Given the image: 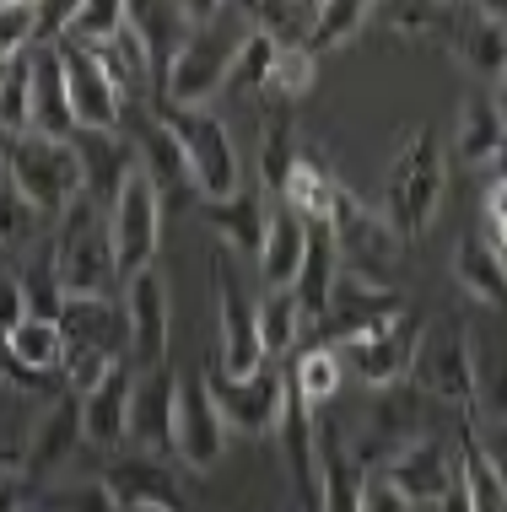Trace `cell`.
Listing matches in <instances>:
<instances>
[{
    "label": "cell",
    "instance_id": "1",
    "mask_svg": "<svg viewBox=\"0 0 507 512\" xmlns=\"http://www.w3.org/2000/svg\"><path fill=\"white\" fill-rule=\"evenodd\" d=\"M443 189H448L443 135L432 124H421V130H410L400 141V151L389 162V178H383V221L400 232V243H416L437 221Z\"/></svg>",
    "mask_w": 507,
    "mask_h": 512
},
{
    "label": "cell",
    "instance_id": "2",
    "mask_svg": "<svg viewBox=\"0 0 507 512\" xmlns=\"http://www.w3.org/2000/svg\"><path fill=\"white\" fill-rule=\"evenodd\" d=\"M0 162H6V178L17 184V195L33 205L38 216H49V221H60L81 195H87L81 157H76L71 141L17 135V141H0Z\"/></svg>",
    "mask_w": 507,
    "mask_h": 512
},
{
    "label": "cell",
    "instance_id": "3",
    "mask_svg": "<svg viewBox=\"0 0 507 512\" xmlns=\"http://www.w3.org/2000/svg\"><path fill=\"white\" fill-rule=\"evenodd\" d=\"M54 275H60L65 297H114L119 286L108 216L87 195L54 221Z\"/></svg>",
    "mask_w": 507,
    "mask_h": 512
},
{
    "label": "cell",
    "instance_id": "4",
    "mask_svg": "<svg viewBox=\"0 0 507 512\" xmlns=\"http://www.w3.org/2000/svg\"><path fill=\"white\" fill-rule=\"evenodd\" d=\"M157 119L173 130V141L184 146V162H189V178H195V195L205 200H232L243 189V173H238V146H232L227 124L211 114V108H173V103H157Z\"/></svg>",
    "mask_w": 507,
    "mask_h": 512
},
{
    "label": "cell",
    "instance_id": "5",
    "mask_svg": "<svg viewBox=\"0 0 507 512\" xmlns=\"http://www.w3.org/2000/svg\"><path fill=\"white\" fill-rule=\"evenodd\" d=\"M324 227H330V238H335L340 275H356V281L389 286V265L400 259V232L383 221V211L362 205L346 184H335L330 211H324Z\"/></svg>",
    "mask_w": 507,
    "mask_h": 512
},
{
    "label": "cell",
    "instance_id": "6",
    "mask_svg": "<svg viewBox=\"0 0 507 512\" xmlns=\"http://www.w3.org/2000/svg\"><path fill=\"white\" fill-rule=\"evenodd\" d=\"M410 383L421 394L443 399V405L475 410V345H470L464 318L443 313L432 324H421L416 356H410Z\"/></svg>",
    "mask_w": 507,
    "mask_h": 512
},
{
    "label": "cell",
    "instance_id": "7",
    "mask_svg": "<svg viewBox=\"0 0 507 512\" xmlns=\"http://www.w3.org/2000/svg\"><path fill=\"white\" fill-rule=\"evenodd\" d=\"M232 11V6H227ZM222 11V17H227ZM216 17V22H222ZM216 22H205L189 33V44L178 49V60L168 65V76H162V87H157V103H173V108H205L222 92V81H227V65H232V54H238L243 44V33H216Z\"/></svg>",
    "mask_w": 507,
    "mask_h": 512
},
{
    "label": "cell",
    "instance_id": "8",
    "mask_svg": "<svg viewBox=\"0 0 507 512\" xmlns=\"http://www.w3.org/2000/svg\"><path fill=\"white\" fill-rule=\"evenodd\" d=\"M157 232H162V200L152 189V178L135 168L119 189V200L108 205V243H114V270L119 286L135 281L141 270H152L157 259Z\"/></svg>",
    "mask_w": 507,
    "mask_h": 512
},
{
    "label": "cell",
    "instance_id": "9",
    "mask_svg": "<svg viewBox=\"0 0 507 512\" xmlns=\"http://www.w3.org/2000/svg\"><path fill=\"white\" fill-rule=\"evenodd\" d=\"M211 292H216V340H222V372L227 378H254L265 367V345H259V308L243 297L238 275L227 254L211 259Z\"/></svg>",
    "mask_w": 507,
    "mask_h": 512
},
{
    "label": "cell",
    "instance_id": "10",
    "mask_svg": "<svg viewBox=\"0 0 507 512\" xmlns=\"http://www.w3.org/2000/svg\"><path fill=\"white\" fill-rule=\"evenodd\" d=\"M405 313H410V302L394 292V286H373V281H356V275H340L335 292H330V308H324V318H319V324L330 329L324 345L383 335V329L400 324Z\"/></svg>",
    "mask_w": 507,
    "mask_h": 512
},
{
    "label": "cell",
    "instance_id": "11",
    "mask_svg": "<svg viewBox=\"0 0 507 512\" xmlns=\"http://www.w3.org/2000/svg\"><path fill=\"white\" fill-rule=\"evenodd\" d=\"M205 389H211L216 410H222L227 432H276L281 410H286V372L259 367L254 378H227V372H205Z\"/></svg>",
    "mask_w": 507,
    "mask_h": 512
},
{
    "label": "cell",
    "instance_id": "12",
    "mask_svg": "<svg viewBox=\"0 0 507 512\" xmlns=\"http://www.w3.org/2000/svg\"><path fill=\"white\" fill-rule=\"evenodd\" d=\"M173 453L178 464H189L195 475L222 464L227 453V421L222 410H216L211 389H205V372L178 383V415H173Z\"/></svg>",
    "mask_w": 507,
    "mask_h": 512
},
{
    "label": "cell",
    "instance_id": "13",
    "mask_svg": "<svg viewBox=\"0 0 507 512\" xmlns=\"http://www.w3.org/2000/svg\"><path fill=\"white\" fill-rule=\"evenodd\" d=\"M119 302H125V324H130V367L135 372L168 367L173 308H168V292H162L157 270H141L135 281L119 286Z\"/></svg>",
    "mask_w": 507,
    "mask_h": 512
},
{
    "label": "cell",
    "instance_id": "14",
    "mask_svg": "<svg viewBox=\"0 0 507 512\" xmlns=\"http://www.w3.org/2000/svg\"><path fill=\"white\" fill-rule=\"evenodd\" d=\"M98 486L114 496L119 512H195V502H189V491L178 486V475L162 459H114L103 464Z\"/></svg>",
    "mask_w": 507,
    "mask_h": 512
},
{
    "label": "cell",
    "instance_id": "15",
    "mask_svg": "<svg viewBox=\"0 0 507 512\" xmlns=\"http://www.w3.org/2000/svg\"><path fill=\"white\" fill-rule=\"evenodd\" d=\"M54 54H60V71H65V92H71L76 130H92V135L119 130V119H125V98H119V87L103 76L98 54L76 49V44H54Z\"/></svg>",
    "mask_w": 507,
    "mask_h": 512
},
{
    "label": "cell",
    "instance_id": "16",
    "mask_svg": "<svg viewBox=\"0 0 507 512\" xmlns=\"http://www.w3.org/2000/svg\"><path fill=\"white\" fill-rule=\"evenodd\" d=\"M173 415H178V383H173V372L168 367L135 372L125 442L141 453V459H168V453H173Z\"/></svg>",
    "mask_w": 507,
    "mask_h": 512
},
{
    "label": "cell",
    "instance_id": "17",
    "mask_svg": "<svg viewBox=\"0 0 507 512\" xmlns=\"http://www.w3.org/2000/svg\"><path fill=\"white\" fill-rule=\"evenodd\" d=\"M416 313H405L400 324H389L383 335H367V340H346V345H330L340 356V367H351L367 389H394V383L410 378V356H416Z\"/></svg>",
    "mask_w": 507,
    "mask_h": 512
},
{
    "label": "cell",
    "instance_id": "18",
    "mask_svg": "<svg viewBox=\"0 0 507 512\" xmlns=\"http://www.w3.org/2000/svg\"><path fill=\"white\" fill-rule=\"evenodd\" d=\"M54 329H60L65 351H103L114 362H130V324L119 297H65Z\"/></svg>",
    "mask_w": 507,
    "mask_h": 512
},
{
    "label": "cell",
    "instance_id": "19",
    "mask_svg": "<svg viewBox=\"0 0 507 512\" xmlns=\"http://www.w3.org/2000/svg\"><path fill=\"white\" fill-rule=\"evenodd\" d=\"M410 507H437L448 496V486L459 480V459L443 448L437 437H416L410 448H400L389 464L378 469Z\"/></svg>",
    "mask_w": 507,
    "mask_h": 512
},
{
    "label": "cell",
    "instance_id": "20",
    "mask_svg": "<svg viewBox=\"0 0 507 512\" xmlns=\"http://www.w3.org/2000/svg\"><path fill=\"white\" fill-rule=\"evenodd\" d=\"M448 49L470 76L502 81L507 76V17L497 6H454V33Z\"/></svg>",
    "mask_w": 507,
    "mask_h": 512
},
{
    "label": "cell",
    "instance_id": "21",
    "mask_svg": "<svg viewBox=\"0 0 507 512\" xmlns=\"http://www.w3.org/2000/svg\"><path fill=\"white\" fill-rule=\"evenodd\" d=\"M76 157H81V178H87V200L92 205H114L125 178L135 173V157L125 146V135L108 130V135H92V130H76Z\"/></svg>",
    "mask_w": 507,
    "mask_h": 512
},
{
    "label": "cell",
    "instance_id": "22",
    "mask_svg": "<svg viewBox=\"0 0 507 512\" xmlns=\"http://www.w3.org/2000/svg\"><path fill=\"white\" fill-rule=\"evenodd\" d=\"M454 151L470 168H497L507 151V119L497 114V98L491 92H464L459 103V130H454Z\"/></svg>",
    "mask_w": 507,
    "mask_h": 512
},
{
    "label": "cell",
    "instance_id": "23",
    "mask_svg": "<svg viewBox=\"0 0 507 512\" xmlns=\"http://www.w3.org/2000/svg\"><path fill=\"white\" fill-rule=\"evenodd\" d=\"M130 383H135V367L119 362L92 394H76L81 399V437H87V442H98V448H119V442H125Z\"/></svg>",
    "mask_w": 507,
    "mask_h": 512
},
{
    "label": "cell",
    "instance_id": "24",
    "mask_svg": "<svg viewBox=\"0 0 507 512\" xmlns=\"http://www.w3.org/2000/svg\"><path fill=\"white\" fill-rule=\"evenodd\" d=\"M130 27L135 38L146 44V60H152V81L162 87V76H168V65L178 60V49L189 44V33H195V22H189V6L184 0H152V6H130Z\"/></svg>",
    "mask_w": 507,
    "mask_h": 512
},
{
    "label": "cell",
    "instance_id": "25",
    "mask_svg": "<svg viewBox=\"0 0 507 512\" xmlns=\"http://www.w3.org/2000/svg\"><path fill=\"white\" fill-rule=\"evenodd\" d=\"M454 281H459L464 297H475L481 308L507 318V259L481 238V232L459 238V248H454Z\"/></svg>",
    "mask_w": 507,
    "mask_h": 512
},
{
    "label": "cell",
    "instance_id": "26",
    "mask_svg": "<svg viewBox=\"0 0 507 512\" xmlns=\"http://www.w3.org/2000/svg\"><path fill=\"white\" fill-rule=\"evenodd\" d=\"M33 135L44 141H76V114L71 92H65V71L54 49H33Z\"/></svg>",
    "mask_w": 507,
    "mask_h": 512
},
{
    "label": "cell",
    "instance_id": "27",
    "mask_svg": "<svg viewBox=\"0 0 507 512\" xmlns=\"http://www.w3.org/2000/svg\"><path fill=\"white\" fill-rule=\"evenodd\" d=\"M303 248H308V221L297 211L276 205L265 227V248H259V275H265L270 292H292L297 275H303Z\"/></svg>",
    "mask_w": 507,
    "mask_h": 512
},
{
    "label": "cell",
    "instance_id": "28",
    "mask_svg": "<svg viewBox=\"0 0 507 512\" xmlns=\"http://www.w3.org/2000/svg\"><path fill=\"white\" fill-rule=\"evenodd\" d=\"M81 442H87V437H81V399L60 394L44 415H38L33 442H27V453H22V475H27V469H60Z\"/></svg>",
    "mask_w": 507,
    "mask_h": 512
},
{
    "label": "cell",
    "instance_id": "29",
    "mask_svg": "<svg viewBox=\"0 0 507 512\" xmlns=\"http://www.w3.org/2000/svg\"><path fill=\"white\" fill-rule=\"evenodd\" d=\"M340 281V254H335V238L324 221H308V248H303V275H297L292 297L297 308H303L308 324H319L324 308H330V292Z\"/></svg>",
    "mask_w": 507,
    "mask_h": 512
},
{
    "label": "cell",
    "instance_id": "30",
    "mask_svg": "<svg viewBox=\"0 0 507 512\" xmlns=\"http://www.w3.org/2000/svg\"><path fill=\"white\" fill-rule=\"evenodd\" d=\"M135 168H141L146 178H152L157 200L162 205H178L184 195H195V178H189V162H184V146L173 141L168 124H146L141 135V157H135Z\"/></svg>",
    "mask_w": 507,
    "mask_h": 512
},
{
    "label": "cell",
    "instance_id": "31",
    "mask_svg": "<svg viewBox=\"0 0 507 512\" xmlns=\"http://www.w3.org/2000/svg\"><path fill=\"white\" fill-rule=\"evenodd\" d=\"M205 227H211L227 248H238V254H254V259H259V248H265V227H270L259 189H238L232 200L205 205Z\"/></svg>",
    "mask_w": 507,
    "mask_h": 512
},
{
    "label": "cell",
    "instance_id": "32",
    "mask_svg": "<svg viewBox=\"0 0 507 512\" xmlns=\"http://www.w3.org/2000/svg\"><path fill=\"white\" fill-rule=\"evenodd\" d=\"M330 195H335V178L330 168L319 162V151H297L292 173H286V189H281V205L286 211H297L303 221H324V211H330Z\"/></svg>",
    "mask_w": 507,
    "mask_h": 512
},
{
    "label": "cell",
    "instance_id": "33",
    "mask_svg": "<svg viewBox=\"0 0 507 512\" xmlns=\"http://www.w3.org/2000/svg\"><path fill=\"white\" fill-rule=\"evenodd\" d=\"M33 135V49L0 65V141Z\"/></svg>",
    "mask_w": 507,
    "mask_h": 512
},
{
    "label": "cell",
    "instance_id": "34",
    "mask_svg": "<svg viewBox=\"0 0 507 512\" xmlns=\"http://www.w3.org/2000/svg\"><path fill=\"white\" fill-rule=\"evenodd\" d=\"M11 356H17L22 372H33V378H60V362H65V340L54 324H38V318H22L17 329L6 335Z\"/></svg>",
    "mask_w": 507,
    "mask_h": 512
},
{
    "label": "cell",
    "instance_id": "35",
    "mask_svg": "<svg viewBox=\"0 0 507 512\" xmlns=\"http://www.w3.org/2000/svg\"><path fill=\"white\" fill-rule=\"evenodd\" d=\"M340 378H346V367H340V356L330 351V345H313V351H303L292 367H286V383H292V394L303 399L308 410H319L324 399H335Z\"/></svg>",
    "mask_w": 507,
    "mask_h": 512
},
{
    "label": "cell",
    "instance_id": "36",
    "mask_svg": "<svg viewBox=\"0 0 507 512\" xmlns=\"http://www.w3.org/2000/svg\"><path fill=\"white\" fill-rule=\"evenodd\" d=\"M276 44H270L259 27H249L243 33V44H238V54H232V65H227V81L222 87L227 92H238V98H254V92H265L270 87V71H276Z\"/></svg>",
    "mask_w": 507,
    "mask_h": 512
},
{
    "label": "cell",
    "instance_id": "37",
    "mask_svg": "<svg viewBox=\"0 0 507 512\" xmlns=\"http://www.w3.org/2000/svg\"><path fill=\"white\" fill-rule=\"evenodd\" d=\"M243 17H249V27H259V33H265L276 49H308V33H313L319 6H286V0H265V6H249Z\"/></svg>",
    "mask_w": 507,
    "mask_h": 512
},
{
    "label": "cell",
    "instance_id": "38",
    "mask_svg": "<svg viewBox=\"0 0 507 512\" xmlns=\"http://www.w3.org/2000/svg\"><path fill=\"white\" fill-rule=\"evenodd\" d=\"M367 17H373V6H367V0H324L319 17H313V33H308V54L319 60V54L351 44V38L367 27Z\"/></svg>",
    "mask_w": 507,
    "mask_h": 512
},
{
    "label": "cell",
    "instance_id": "39",
    "mask_svg": "<svg viewBox=\"0 0 507 512\" xmlns=\"http://www.w3.org/2000/svg\"><path fill=\"white\" fill-rule=\"evenodd\" d=\"M303 329H308V318H303L292 292H270L265 302H259V345H265V362L292 351Z\"/></svg>",
    "mask_w": 507,
    "mask_h": 512
},
{
    "label": "cell",
    "instance_id": "40",
    "mask_svg": "<svg viewBox=\"0 0 507 512\" xmlns=\"http://www.w3.org/2000/svg\"><path fill=\"white\" fill-rule=\"evenodd\" d=\"M119 27H125V6H119V0H87V6L71 11V27H65L60 44H76V49L98 54L108 38H119Z\"/></svg>",
    "mask_w": 507,
    "mask_h": 512
},
{
    "label": "cell",
    "instance_id": "41",
    "mask_svg": "<svg viewBox=\"0 0 507 512\" xmlns=\"http://www.w3.org/2000/svg\"><path fill=\"white\" fill-rule=\"evenodd\" d=\"M17 286H22L27 318H38V324H60L65 286H60V275H54V259H49V265H27V270L17 275Z\"/></svg>",
    "mask_w": 507,
    "mask_h": 512
},
{
    "label": "cell",
    "instance_id": "42",
    "mask_svg": "<svg viewBox=\"0 0 507 512\" xmlns=\"http://www.w3.org/2000/svg\"><path fill=\"white\" fill-rule=\"evenodd\" d=\"M297 151H303V146H297L292 124L276 119V124H270V135L259 141V178H265V189H270V195H281V189H286V173H292Z\"/></svg>",
    "mask_w": 507,
    "mask_h": 512
},
{
    "label": "cell",
    "instance_id": "43",
    "mask_svg": "<svg viewBox=\"0 0 507 512\" xmlns=\"http://www.w3.org/2000/svg\"><path fill=\"white\" fill-rule=\"evenodd\" d=\"M313 76H319V60H313L308 49H281L265 92H270V98H281V103H297V98H308V92H313Z\"/></svg>",
    "mask_w": 507,
    "mask_h": 512
},
{
    "label": "cell",
    "instance_id": "44",
    "mask_svg": "<svg viewBox=\"0 0 507 512\" xmlns=\"http://www.w3.org/2000/svg\"><path fill=\"white\" fill-rule=\"evenodd\" d=\"M475 410L486 421H507V345H497L486 362L475 356Z\"/></svg>",
    "mask_w": 507,
    "mask_h": 512
},
{
    "label": "cell",
    "instance_id": "45",
    "mask_svg": "<svg viewBox=\"0 0 507 512\" xmlns=\"http://www.w3.org/2000/svg\"><path fill=\"white\" fill-rule=\"evenodd\" d=\"M38 221H44V216L17 195V184L0 178V248H27L38 238Z\"/></svg>",
    "mask_w": 507,
    "mask_h": 512
},
{
    "label": "cell",
    "instance_id": "46",
    "mask_svg": "<svg viewBox=\"0 0 507 512\" xmlns=\"http://www.w3.org/2000/svg\"><path fill=\"white\" fill-rule=\"evenodd\" d=\"M33 27H38L33 0H0V65L33 49Z\"/></svg>",
    "mask_w": 507,
    "mask_h": 512
},
{
    "label": "cell",
    "instance_id": "47",
    "mask_svg": "<svg viewBox=\"0 0 507 512\" xmlns=\"http://www.w3.org/2000/svg\"><path fill=\"white\" fill-rule=\"evenodd\" d=\"M481 238L507 259V184H497V178H491V189L481 200Z\"/></svg>",
    "mask_w": 507,
    "mask_h": 512
},
{
    "label": "cell",
    "instance_id": "48",
    "mask_svg": "<svg viewBox=\"0 0 507 512\" xmlns=\"http://www.w3.org/2000/svg\"><path fill=\"white\" fill-rule=\"evenodd\" d=\"M49 512H119V507H114V496H108L98 480H87V486L54 491L49 496Z\"/></svg>",
    "mask_w": 507,
    "mask_h": 512
},
{
    "label": "cell",
    "instance_id": "49",
    "mask_svg": "<svg viewBox=\"0 0 507 512\" xmlns=\"http://www.w3.org/2000/svg\"><path fill=\"white\" fill-rule=\"evenodd\" d=\"M362 512H410V502H405V496L394 491L383 475H367V486H362Z\"/></svg>",
    "mask_w": 507,
    "mask_h": 512
},
{
    "label": "cell",
    "instance_id": "50",
    "mask_svg": "<svg viewBox=\"0 0 507 512\" xmlns=\"http://www.w3.org/2000/svg\"><path fill=\"white\" fill-rule=\"evenodd\" d=\"M0 383H11V389H22V394H44L54 378H33V372H22L17 356H11V345H6V335H0Z\"/></svg>",
    "mask_w": 507,
    "mask_h": 512
},
{
    "label": "cell",
    "instance_id": "51",
    "mask_svg": "<svg viewBox=\"0 0 507 512\" xmlns=\"http://www.w3.org/2000/svg\"><path fill=\"white\" fill-rule=\"evenodd\" d=\"M27 318V308H22V286H17V275H0V335H11Z\"/></svg>",
    "mask_w": 507,
    "mask_h": 512
},
{
    "label": "cell",
    "instance_id": "52",
    "mask_svg": "<svg viewBox=\"0 0 507 512\" xmlns=\"http://www.w3.org/2000/svg\"><path fill=\"white\" fill-rule=\"evenodd\" d=\"M22 496H27L22 464L17 469H0V512H22Z\"/></svg>",
    "mask_w": 507,
    "mask_h": 512
},
{
    "label": "cell",
    "instance_id": "53",
    "mask_svg": "<svg viewBox=\"0 0 507 512\" xmlns=\"http://www.w3.org/2000/svg\"><path fill=\"white\" fill-rule=\"evenodd\" d=\"M437 512H475V496H470V480H464V469H459L454 486H448V496L437 502Z\"/></svg>",
    "mask_w": 507,
    "mask_h": 512
},
{
    "label": "cell",
    "instance_id": "54",
    "mask_svg": "<svg viewBox=\"0 0 507 512\" xmlns=\"http://www.w3.org/2000/svg\"><path fill=\"white\" fill-rule=\"evenodd\" d=\"M491 98H497V114H502V119H507V76H502V81H497V92H491Z\"/></svg>",
    "mask_w": 507,
    "mask_h": 512
},
{
    "label": "cell",
    "instance_id": "55",
    "mask_svg": "<svg viewBox=\"0 0 507 512\" xmlns=\"http://www.w3.org/2000/svg\"><path fill=\"white\" fill-rule=\"evenodd\" d=\"M22 464V453H0V469H17Z\"/></svg>",
    "mask_w": 507,
    "mask_h": 512
},
{
    "label": "cell",
    "instance_id": "56",
    "mask_svg": "<svg viewBox=\"0 0 507 512\" xmlns=\"http://www.w3.org/2000/svg\"><path fill=\"white\" fill-rule=\"evenodd\" d=\"M497 184H507V151H502V162H497Z\"/></svg>",
    "mask_w": 507,
    "mask_h": 512
},
{
    "label": "cell",
    "instance_id": "57",
    "mask_svg": "<svg viewBox=\"0 0 507 512\" xmlns=\"http://www.w3.org/2000/svg\"><path fill=\"white\" fill-rule=\"evenodd\" d=\"M502 512H507V496H502Z\"/></svg>",
    "mask_w": 507,
    "mask_h": 512
}]
</instances>
